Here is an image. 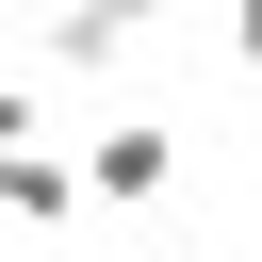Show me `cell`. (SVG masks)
Returning a JSON list of instances; mask_svg holds the SVG:
<instances>
[{
  "label": "cell",
  "mask_w": 262,
  "mask_h": 262,
  "mask_svg": "<svg viewBox=\"0 0 262 262\" xmlns=\"http://www.w3.org/2000/svg\"><path fill=\"white\" fill-rule=\"evenodd\" d=\"M147 33H164V0H49V66H66V82H98V66H131Z\"/></svg>",
  "instance_id": "obj_2"
},
{
  "label": "cell",
  "mask_w": 262,
  "mask_h": 262,
  "mask_svg": "<svg viewBox=\"0 0 262 262\" xmlns=\"http://www.w3.org/2000/svg\"><path fill=\"white\" fill-rule=\"evenodd\" d=\"M229 49H246V66H262V0H229Z\"/></svg>",
  "instance_id": "obj_5"
},
{
  "label": "cell",
  "mask_w": 262,
  "mask_h": 262,
  "mask_svg": "<svg viewBox=\"0 0 262 262\" xmlns=\"http://www.w3.org/2000/svg\"><path fill=\"white\" fill-rule=\"evenodd\" d=\"M66 180H82L98 213H147V196H180V131H164V115H98Z\"/></svg>",
  "instance_id": "obj_1"
},
{
  "label": "cell",
  "mask_w": 262,
  "mask_h": 262,
  "mask_svg": "<svg viewBox=\"0 0 262 262\" xmlns=\"http://www.w3.org/2000/svg\"><path fill=\"white\" fill-rule=\"evenodd\" d=\"M66 213H82V180H66V147H49V131H33V147H16V164H0V229H33V246H49V229H66Z\"/></svg>",
  "instance_id": "obj_3"
},
{
  "label": "cell",
  "mask_w": 262,
  "mask_h": 262,
  "mask_svg": "<svg viewBox=\"0 0 262 262\" xmlns=\"http://www.w3.org/2000/svg\"><path fill=\"white\" fill-rule=\"evenodd\" d=\"M33 131H49V98H33V82H16V66H0V164H16V147H33Z\"/></svg>",
  "instance_id": "obj_4"
}]
</instances>
